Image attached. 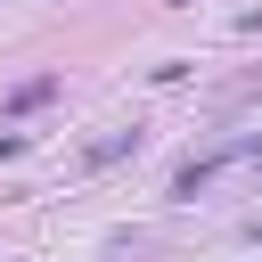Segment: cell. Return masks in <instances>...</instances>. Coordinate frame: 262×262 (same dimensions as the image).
<instances>
[{
  "label": "cell",
  "mask_w": 262,
  "mask_h": 262,
  "mask_svg": "<svg viewBox=\"0 0 262 262\" xmlns=\"http://www.w3.org/2000/svg\"><path fill=\"white\" fill-rule=\"evenodd\" d=\"M246 246H262V213H254V221H246Z\"/></svg>",
  "instance_id": "277c9868"
},
{
  "label": "cell",
  "mask_w": 262,
  "mask_h": 262,
  "mask_svg": "<svg viewBox=\"0 0 262 262\" xmlns=\"http://www.w3.org/2000/svg\"><path fill=\"white\" fill-rule=\"evenodd\" d=\"M262 156V131H221L213 147H196L180 172H172V205H188V196H205L221 172H237V164H254Z\"/></svg>",
  "instance_id": "6da1fadb"
},
{
  "label": "cell",
  "mask_w": 262,
  "mask_h": 262,
  "mask_svg": "<svg viewBox=\"0 0 262 262\" xmlns=\"http://www.w3.org/2000/svg\"><path fill=\"white\" fill-rule=\"evenodd\" d=\"M49 98H57V74H33V82L8 90V115H33V106H49Z\"/></svg>",
  "instance_id": "3957f363"
},
{
  "label": "cell",
  "mask_w": 262,
  "mask_h": 262,
  "mask_svg": "<svg viewBox=\"0 0 262 262\" xmlns=\"http://www.w3.org/2000/svg\"><path fill=\"white\" fill-rule=\"evenodd\" d=\"M139 139H147L139 123H115L106 139H90V147H82V172H98V164H123V156H139Z\"/></svg>",
  "instance_id": "7a4b0ae2"
}]
</instances>
